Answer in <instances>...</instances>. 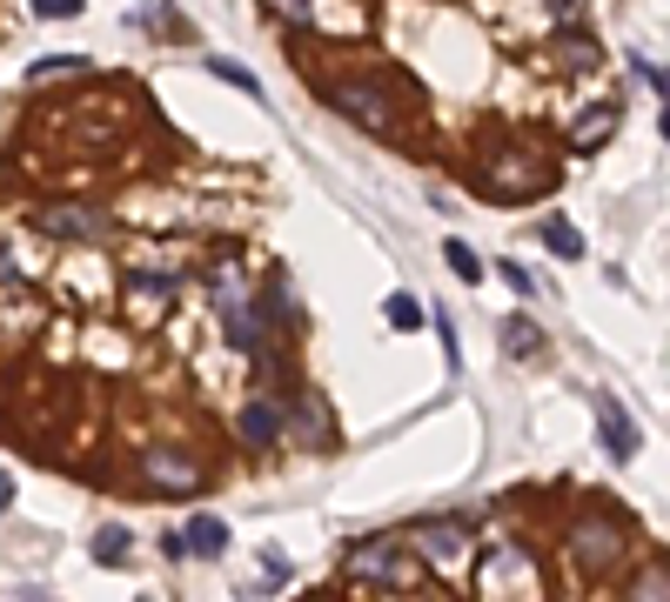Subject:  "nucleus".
I'll list each match as a JSON object with an SVG mask.
<instances>
[{
    "label": "nucleus",
    "mask_w": 670,
    "mask_h": 602,
    "mask_svg": "<svg viewBox=\"0 0 670 602\" xmlns=\"http://www.w3.org/2000/svg\"><path fill=\"white\" fill-rule=\"evenodd\" d=\"M630 595L637 602H670V562H650V569L630 582Z\"/></svg>",
    "instance_id": "15"
},
{
    "label": "nucleus",
    "mask_w": 670,
    "mask_h": 602,
    "mask_svg": "<svg viewBox=\"0 0 670 602\" xmlns=\"http://www.w3.org/2000/svg\"><path fill=\"white\" fill-rule=\"evenodd\" d=\"M610 128H617V114H610V107H590V120H577L570 148H577V154H590V148H597V141H604Z\"/></svg>",
    "instance_id": "12"
},
{
    "label": "nucleus",
    "mask_w": 670,
    "mask_h": 602,
    "mask_svg": "<svg viewBox=\"0 0 670 602\" xmlns=\"http://www.w3.org/2000/svg\"><path fill=\"white\" fill-rule=\"evenodd\" d=\"M597 435H604V449L617 456V462H630L637 456V422H630L617 401H597Z\"/></svg>",
    "instance_id": "7"
},
{
    "label": "nucleus",
    "mask_w": 670,
    "mask_h": 602,
    "mask_svg": "<svg viewBox=\"0 0 670 602\" xmlns=\"http://www.w3.org/2000/svg\"><path fill=\"white\" fill-rule=\"evenodd\" d=\"M382 315H389V329H403V335H409V329H422V302H416V295H403V289L382 302Z\"/></svg>",
    "instance_id": "16"
},
{
    "label": "nucleus",
    "mask_w": 670,
    "mask_h": 602,
    "mask_svg": "<svg viewBox=\"0 0 670 602\" xmlns=\"http://www.w3.org/2000/svg\"><path fill=\"white\" fill-rule=\"evenodd\" d=\"M329 101H336L349 120H356V128H376V135H389V128L403 120L396 94H389L382 80H336V88H329Z\"/></svg>",
    "instance_id": "2"
},
{
    "label": "nucleus",
    "mask_w": 670,
    "mask_h": 602,
    "mask_svg": "<svg viewBox=\"0 0 670 602\" xmlns=\"http://www.w3.org/2000/svg\"><path fill=\"white\" fill-rule=\"evenodd\" d=\"M208 74H222L228 88H242V94H262V88H255V74H249V67H235V61H208Z\"/></svg>",
    "instance_id": "19"
},
{
    "label": "nucleus",
    "mask_w": 670,
    "mask_h": 602,
    "mask_svg": "<svg viewBox=\"0 0 670 602\" xmlns=\"http://www.w3.org/2000/svg\"><path fill=\"white\" fill-rule=\"evenodd\" d=\"M657 128H663V141H670V107H663V120H657Z\"/></svg>",
    "instance_id": "26"
},
{
    "label": "nucleus",
    "mask_w": 670,
    "mask_h": 602,
    "mask_svg": "<svg viewBox=\"0 0 670 602\" xmlns=\"http://www.w3.org/2000/svg\"><path fill=\"white\" fill-rule=\"evenodd\" d=\"M141 475H148L154 496H188V489H202V462L181 456V449H168V441L141 449Z\"/></svg>",
    "instance_id": "4"
},
{
    "label": "nucleus",
    "mask_w": 670,
    "mask_h": 602,
    "mask_svg": "<svg viewBox=\"0 0 670 602\" xmlns=\"http://www.w3.org/2000/svg\"><path fill=\"white\" fill-rule=\"evenodd\" d=\"M570 555H577V569H583L590 582H604V576H617V569H623V555H630V529H623L617 515L590 509V515H577V522H570Z\"/></svg>",
    "instance_id": "1"
},
{
    "label": "nucleus",
    "mask_w": 670,
    "mask_h": 602,
    "mask_svg": "<svg viewBox=\"0 0 670 602\" xmlns=\"http://www.w3.org/2000/svg\"><path fill=\"white\" fill-rule=\"evenodd\" d=\"M644 74H650V80H657V88H663V94H670V74H663V67H644Z\"/></svg>",
    "instance_id": "25"
},
{
    "label": "nucleus",
    "mask_w": 670,
    "mask_h": 602,
    "mask_svg": "<svg viewBox=\"0 0 670 602\" xmlns=\"http://www.w3.org/2000/svg\"><path fill=\"white\" fill-rule=\"evenodd\" d=\"M14 509V475H0V515Z\"/></svg>",
    "instance_id": "23"
},
{
    "label": "nucleus",
    "mask_w": 670,
    "mask_h": 602,
    "mask_svg": "<svg viewBox=\"0 0 670 602\" xmlns=\"http://www.w3.org/2000/svg\"><path fill=\"white\" fill-rule=\"evenodd\" d=\"M443 261L456 268V281H483V261H477V248H469V241H456V234L443 241Z\"/></svg>",
    "instance_id": "17"
},
{
    "label": "nucleus",
    "mask_w": 670,
    "mask_h": 602,
    "mask_svg": "<svg viewBox=\"0 0 670 602\" xmlns=\"http://www.w3.org/2000/svg\"><path fill=\"white\" fill-rule=\"evenodd\" d=\"M503 348H509V355H536V348H543L536 321H530V315H509V321H503Z\"/></svg>",
    "instance_id": "13"
},
{
    "label": "nucleus",
    "mask_w": 670,
    "mask_h": 602,
    "mask_svg": "<svg viewBox=\"0 0 670 602\" xmlns=\"http://www.w3.org/2000/svg\"><path fill=\"white\" fill-rule=\"evenodd\" d=\"M61 74H81V54H48L27 67V88H41V80H61Z\"/></svg>",
    "instance_id": "18"
},
{
    "label": "nucleus",
    "mask_w": 670,
    "mask_h": 602,
    "mask_svg": "<svg viewBox=\"0 0 670 602\" xmlns=\"http://www.w3.org/2000/svg\"><path fill=\"white\" fill-rule=\"evenodd\" d=\"M503 582H517L523 595H543V576H536V562H530L523 549H503V542H496V549L483 555V569H477V589H483V595H496Z\"/></svg>",
    "instance_id": "5"
},
{
    "label": "nucleus",
    "mask_w": 670,
    "mask_h": 602,
    "mask_svg": "<svg viewBox=\"0 0 670 602\" xmlns=\"http://www.w3.org/2000/svg\"><path fill=\"white\" fill-rule=\"evenodd\" d=\"M503 281H509V289H517V295H530V289H536V274H530V268H517V261L503 268Z\"/></svg>",
    "instance_id": "21"
},
{
    "label": "nucleus",
    "mask_w": 670,
    "mask_h": 602,
    "mask_svg": "<svg viewBox=\"0 0 670 602\" xmlns=\"http://www.w3.org/2000/svg\"><path fill=\"white\" fill-rule=\"evenodd\" d=\"M543 248L564 255V261H577V255H583V234H577L570 221H543Z\"/></svg>",
    "instance_id": "14"
},
{
    "label": "nucleus",
    "mask_w": 670,
    "mask_h": 602,
    "mask_svg": "<svg viewBox=\"0 0 670 602\" xmlns=\"http://www.w3.org/2000/svg\"><path fill=\"white\" fill-rule=\"evenodd\" d=\"M564 54H570V67H597V48H590V40H570Z\"/></svg>",
    "instance_id": "22"
},
{
    "label": "nucleus",
    "mask_w": 670,
    "mask_h": 602,
    "mask_svg": "<svg viewBox=\"0 0 670 602\" xmlns=\"http://www.w3.org/2000/svg\"><path fill=\"white\" fill-rule=\"evenodd\" d=\"M416 549L437 555V562H450V555L463 549V529H450V522H429V529H416Z\"/></svg>",
    "instance_id": "10"
},
{
    "label": "nucleus",
    "mask_w": 670,
    "mask_h": 602,
    "mask_svg": "<svg viewBox=\"0 0 670 602\" xmlns=\"http://www.w3.org/2000/svg\"><path fill=\"white\" fill-rule=\"evenodd\" d=\"M41 228H48L54 241H101V234H108V215H101V208H74V201H61V208L41 215Z\"/></svg>",
    "instance_id": "6"
},
{
    "label": "nucleus",
    "mask_w": 670,
    "mask_h": 602,
    "mask_svg": "<svg viewBox=\"0 0 670 602\" xmlns=\"http://www.w3.org/2000/svg\"><path fill=\"white\" fill-rule=\"evenodd\" d=\"M282 428H289L282 401H249V409H242V441H255V449H268Z\"/></svg>",
    "instance_id": "8"
},
{
    "label": "nucleus",
    "mask_w": 670,
    "mask_h": 602,
    "mask_svg": "<svg viewBox=\"0 0 670 602\" xmlns=\"http://www.w3.org/2000/svg\"><path fill=\"white\" fill-rule=\"evenodd\" d=\"M128 529H114V522H108V529L94 536V562H101V569H128Z\"/></svg>",
    "instance_id": "11"
},
{
    "label": "nucleus",
    "mask_w": 670,
    "mask_h": 602,
    "mask_svg": "<svg viewBox=\"0 0 670 602\" xmlns=\"http://www.w3.org/2000/svg\"><path fill=\"white\" fill-rule=\"evenodd\" d=\"M181 549L202 555V562H215V555L228 549V522H222V515H194L188 529H181Z\"/></svg>",
    "instance_id": "9"
},
{
    "label": "nucleus",
    "mask_w": 670,
    "mask_h": 602,
    "mask_svg": "<svg viewBox=\"0 0 670 602\" xmlns=\"http://www.w3.org/2000/svg\"><path fill=\"white\" fill-rule=\"evenodd\" d=\"M422 569L409 562L403 542H363V549H349V582H389V589H409Z\"/></svg>",
    "instance_id": "3"
},
{
    "label": "nucleus",
    "mask_w": 670,
    "mask_h": 602,
    "mask_svg": "<svg viewBox=\"0 0 670 602\" xmlns=\"http://www.w3.org/2000/svg\"><path fill=\"white\" fill-rule=\"evenodd\" d=\"M34 14H41V21H74V14H81V0H34Z\"/></svg>",
    "instance_id": "20"
},
{
    "label": "nucleus",
    "mask_w": 670,
    "mask_h": 602,
    "mask_svg": "<svg viewBox=\"0 0 670 602\" xmlns=\"http://www.w3.org/2000/svg\"><path fill=\"white\" fill-rule=\"evenodd\" d=\"M275 8H282V14H295V21H302V14H308V0H275Z\"/></svg>",
    "instance_id": "24"
}]
</instances>
